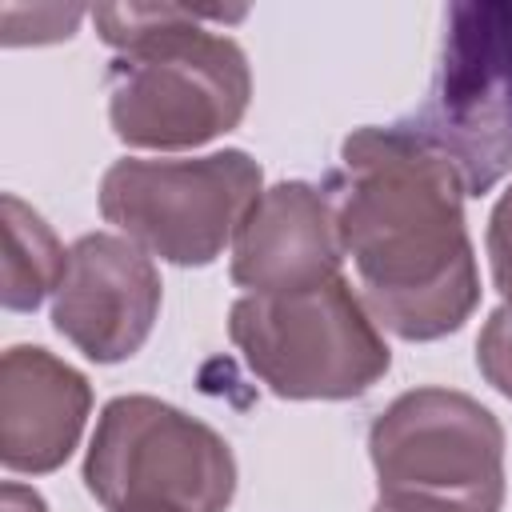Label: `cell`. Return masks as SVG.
<instances>
[{
  "instance_id": "6da1fadb",
  "label": "cell",
  "mask_w": 512,
  "mask_h": 512,
  "mask_svg": "<svg viewBox=\"0 0 512 512\" xmlns=\"http://www.w3.org/2000/svg\"><path fill=\"white\" fill-rule=\"evenodd\" d=\"M324 196L376 324L400 340H440L472 316L480 276L452 160L404 124L352 128Z\"/></svg>"
},
{
  "instance_id": "7a4b0ae2",
  "label": "cell",
  "mask_w": 512,
  "mask_h": 512,
  "mask_svg": "<svg viewBox=\"0 0 512 512\" xmlns=\"http://www.w3.org/2000/svg\"><path fill=\"white\" fill-rule=\"evenodd\" d=\"M100 40L120 48L108 68V120L132 148H200L232 132L252 100L248 56L204 20L236 12H196L180 4H100L88 12Z\"/></svg>"
},
{
  "instance_id": "3957f363",
  "label": "cell",
  "mask_w": 512,
  "mask_h": 512,
  "mask_svg": "<svg viewBox=\"0 0 512 512\" xmlns=\"http://www.w3.org/2000/svg\"><path fill=\"white\" fill-rule=\"evenodd\" d=\"M228 336L244 364L284 400H352L392 364V352L344 276L276 296H240Z\"/></svg>"
},
{
  "instance_id": "277c9868",
  "label": "cell",
  "mask_w": 512,
  "mask_h": 512,
  "mask_svg": "<svg viewBox=\"0 0 512 512\" xmlns=\"http://www.w3.org/2000/svg\"><path fill=\"white\" fill-rule=\"evenodd\" d=\"M484 196L512 172V0H456L444 8V36L428 96L404 120Z\"/></svg>"
},
{
  "instance_id": "5b68a950",
  "label": "cell",
  "mask_w": 512,
  "mask_h": 512,
  "mask_svg": "<svg viewBox=\"0 0 512 512\" xmlns=\"http://www.w3.org/2000/svg\"><path fill=\"white\" fill-rule=\"evenodd\" d=\"M84 488L108 512H224L236 460L204 420L156 396H116L96 420Z\"/></svg>"
},
{
  "instance_id": "8992f818",
  "label": "cell",
  "mask_w": 512,
  "mask_h": 512,
  "mask_svg": "<svg viewBox=\"0 0 512 512\" xmlns=\"http://www.w3.org/2000/svg\"><path fill=\"white\" fill-rule=\"evenodd\" d=\"M260 180V164L240 148L192 160L124 156L100 180V216L148 256L200 268L236 240L264 192Z\"/></svg>"
},
{
  "instance_id": "52a82bcc",
  "label": "cell",
  "mask_w": 512,
  "mask_h": 512,
  "mask_svg": "<svg viewBox=\"0 0 512 512\" xmlns=\"http://www.w3.org/2000/svg\"><path fill=\"white\" fill-rule=\"evenodd\" d=\"M380 492L428 496L468 512L504 504V428L456 388L400 392L368 428Z\"/></svg>"
},
{
  "instance_id": "ba28073f",
  "label": "cell",
  "mask_w": 512,
  "mask_h": 512,
  "mask_svg": "<svg viewBox=\"0 0 512 512\" xmlns=\"http://www.w3.org/2000/svg\"><path fill=\"white\" fill-rule=\"evenodd\" d=\"M160 312V272L128 236L88 232L68 248L52 328L88 360L120 364L144 348Z\"/></svg>"
},
{
  "instance_id": "9c48e42d",
  "label": "cell",
  "mask_w": 512,
  "mask_h": 512,
  "mask_svg": "<svg viewBox=\"0 0 512 512\" xmlns=\"http://www.w3.org/2000/svg\"><path fill=\"white\" fill-rule=\"evenodd\" d=\"M340 236L324 188L284 180L260 192L232 240V284L248 296L304 292L340 276Z\"/></svg>"
},
{
  "instance_id": "30bf717a",
  "label": "cell",
  "mask_w": 512,
  "mask_h": 512,
  "mask_svg": "<svg viewBox=\"0 0 512 512\" xmlns=\"http://www.w3.org/2000/svg\"><path fill=\"white\" fill-rule=\"evenodd\" d=\"M92 412L88 380L36 344L0 356V464L8 472H56L80 444Z\"/></svg>"
},
{
  "instance_id": "8fae6325",
  "label": "cell",
  "mask_w": 512,
  "mask_h": 512,
  "mask_svg": "<svg viewBox=\"0 0 512 512\" xmlns=\"http://www.w3.org/2000/svg\"><path fill=\"white\" fill-rule=\"evenodd\" d=\"M0 228H4L0 304L8 312H36L40 300L60 288L68 252L56 240V232L44 224V216L28 208L16 192L0 196Z\"/></svg>"
},
{
  "instance_id": "7c38bea8",
  "label": "cell",
  "mask_w": 512,
  "mask_h": 512,
  "mask_svg": "<svg viewBox=\"0 0 512 512\" xmlns=\"http://www.w3.org/2000/svg\"><path fill=\"white\" fill-rule=\"evenodd\" d=\"M84 20V8L68 4H4L0 8V40L8 48L16 44H52V40H68L76 32V24Z\"/></svg>"
},
{
  "instance_id": "4fadbf2b",
  "label": "cell",
  "mask_w": 512,
  "mask_h": 512,
  "mask_svg": "<svg viewBox=\"0 0 512 512\" xmlns=\"http://www.w3.org/2000/svg\"><path fill=\"white\" fill-rule=\"evenodd\" d=\"M476 368L504 400H512V304H500L484 320L476 340Z\"/></svg>"
},
{
  "instance_id": "5bb4252c",
  "label": "cell",
  "mask_w": 512,
  "mask_h": 512,
  "mask_svg": "<svg viewBox=\"0 0 512 512\" xmlns=\"http://www.w3.org/2000/svg\"><path fill=\"white\" fill-rule=\"evenodd\" d=\"M488 264H492V284L512 304V188L496 200L488 216Z\"/></svg>"
},
{
  "instance_id": "9a60e30c",
  "label": "cell",
  "mask_w": 512,
  "mask_h": 512,
  "mask_svg": "<svg viewBox=\"0 0 512 512\" xmlns=\"http://www.w3.org/2000/svg\"><path fill=\"white\" fill-rule=\"evenodd\" d=\"M372 512H468L444 500H428V496H400V492H380Z\"/></svg>"
},
{
  "instance_id": "2e32d148",
  "label": "cell",
  "mask_w": 512,
  "mask_h": 512,
  "mask_svg": "<svg viewBox=\"0 0 512 512\" xmlns=\"http://www.w3.org/2000/svg\"><path fill=\"white\" fill-rule=\"evenodd\" d=\"M0 512H48V504H44L40 492H32V488L8 480V484L0 488Z\"/></svg>"
}]
</instances>
